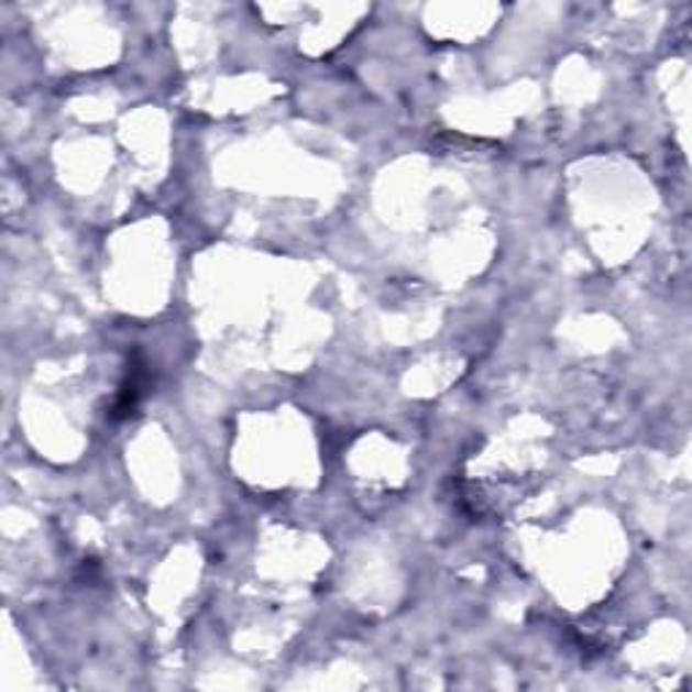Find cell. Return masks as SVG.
Here are the masks:
<instances>
[{
	"instance_id": "1",
	"label": "cell",
	"mask_w": 692,
	"mask_h": 692,
	"mask_svg": "<svg viewBox=\"0 0 692 692\" xmlns=\"http://www.w3.org/2000/svg\"><path fill=\"white\" fill-rule=\"evenodd\" d=\"M146 389H150V365L141 358V352H135L128 363L125 382H122L114 406H111V419L133 417L139 411L141 400H144Z\"/></svg>"
}]
</instances>
